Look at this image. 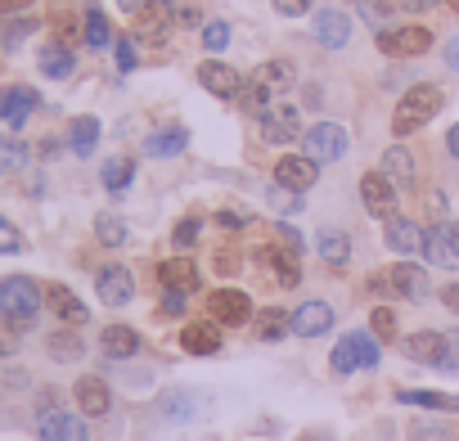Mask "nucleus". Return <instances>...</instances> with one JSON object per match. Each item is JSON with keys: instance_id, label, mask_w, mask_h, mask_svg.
Masks as SVG:
<instances>
[{"instance_id": "f257e3e1", "label": "nucleus", "mask_w": 459, "mask_h": 441, "mask_svg": "<svg viewBox=\"0 0 459 441\" xmlns=\"http://www.w3.org/2000/svg\"><path fill=\"white\" fill-rule=\"evenodd\" d=\"M441 108H446V91H441V86H432V82L410 86V91L396 99V108H392V135H414V131L428 126Z\"/></svg>"}, {"instance_id": "f03ea898", "label": "nucleus", "mask_w": 459, "mask_h": 441, "mask_svg": "<svg viewBox=\"0 0 459 441\" xmlns=\"http://www.w3.org/2000/svg\"><path fill=\"white\" fill-rule=\"evenodd\" d=\"M46 307V289L28 275H10L0 280V320H5L10 329H28Z\"/></svg>"}, {"instance_id": "7ed1b4c3", "label": "nucleus", "mask_w": 459, "mask_h": 441, "mask_svg": "<svg viewBox=\"0 0 459 441\" xmlns=\"http://www.w3.org/2000/svg\"><path fill=\"white\" fill-rule=\"evenodd\" d=\"M333 374H356V369H374L378 365V338L365 333V329H351L338 338L333 356H329Z\"/></svg>"}, {"instance_id": "20e7f679", "label": "nucleus", "mask_w": 459, "mask_h": 441, "mask_svg": "<svg viewBox=\"0 0 459 441\" xmlns=\"http://www.w3.org/2000/svg\"><path fill=\"white\" fill-rule=\"evenodd\" d=\"M347 144H351V140H347V126H338V122H316V126L302 131V153H307L311 162H320V167L347 158Z\"/></svg>"}, {"instance_id": "39448f33", "label": "nucleus", "mask_w": 459, "mask_h": 441, "mask_svg": "<svg viewBox=\"0 0 459 441\" xmlns=\"http://www.w3.org/2000/svg\"><path fill=\"white\" fill-rule=\"evenodd\" d=\"M401 351L414 360V365H441V369H459V356L450 351V338L437 333V329H419L410 338H401Z\"/></svg>"}, {"instance_id": "423d86ee", "label": "nucleus", "mask_w": 459, "mask_h": 441, "mask_svg": "<svg viewBox=\"0 0 459 441\" xmlns=\"http://www.w3.org/2000/svg\"><path fill=\"white\" fill-rule=\"evenodd\" d=\"M378 50L392 55V59H419V55L432 50V28H423V23H405V28L378 32Z\"/></svg>"}, {"instance_id": "0eeeda50", "label": "nucleus", "mask_w": 459, "mask_h": 441, "mask_svg": "<svg viewBox=\"0 0 459 441\" xmlns=\"http://www.w3.org/2000/svg\"><path fill=\"white\" fill-rule=\"evenodd\" d=\"M360 203H365L369 216L392 220V216H396V203H401V189H396L383 171H365V176H360Z\"/></svg>"}, {"instance_id": "6e6552de", "label": "nucleus", "mask_w": 459, "mask_h": 441, "mask_svg": "<svg viewBox=\"0 0 459 441\" xmlns=\"http://www.w3.org/2000/svg\"><path fill=\"white\" fill-rule=\"evenodd\" d=\"M37 437H41V441H91L86 414H73V410H37Z\"/></svg>"}, {"instance_id": "1a4fd4ad", "label": "nucleus", "mask_w": 459, "mask_h": 441, "mask_svg": "<svg viewBox=\"0 0 459 441\" xmlns=\"http://www.w3.org/2000/svg\"><path fill=\"white\" fill-rule=\"evenodd\" d=\"M207 311L216 324H248L257 311H253V298L244 289H212L207 298Z\"/></svg>"}, {"instance_id": "9d476101", "label": "nucleus", "mask_w": 459, "mask_h": 441, "mask_svg": "<svg viewBox=\"0 0 459 441\" xmlns=\"http://www.w3.org/2000/svg\"><path fill=\"white\" fill-rule=\"evenodd\" d=\"M198 86L212 91L216 99H239V95H244L239 68H230V64H221V59H212V55H207V64H198Z\"/></svg>"}, {"instance_id": "9b49d317", "label": "nucleus", "mask_w": 459, "mask_h": 441, "mask_svg": "<svg viewBox=\"0 0 459 441\" xmlns=\"http://www.w3.org/2000/svg\"><path fill=\"white\" fill-rule=\"evenodd\" d=\"M316 180H320V162H311L307 153H284L275 162V185H284L293 194H307Z\"/></svg>"}, {"instance_id": "f8f14e48", "label": "nucleus", "mask_w": 459, "mask_h": 441, "mask_svg": "<svg viewBox=\"0 0 459 441\" xmlns=\"http://www.w3.org/2000/svg\"><path fill=\"white\" fill-rule=\"evenodd\" d=\"M73 401H77V410H82L86 419H104V414L113 410V392H108V383H104L100 374H82V378L73 383Z\"/></svg>"}, {"instance_id": "ddd939ff", "label": "nucleus", "mask_w": 459, "mask_h": 441, "mask_svg": "<svg viewBox=\"0 0 459 441\" xmlns=\"http://www.w3.org/2000/svg\"><path fill=\"white\" fill-rule=\"evenodd\" d=\"M311 37L325 46V50H342L351 41V19L342 10H316L311 14Z\"/></svg>"}, {"instance_id": "4468645a", "label": "nucleus", "mask_w": 459, "mask_h": 441, "mask_svg": "<svg viewBox=\"0 0 459 441\" xmlns=\"http://www.w3.org/2000/svg\"><path fill=\"white\" fill-rule=\"evenodd\" d=\"M262 140H266V144H293V140H302V117H298V108H293V104H275V108L262 117Z\"/></svg>"}, {"instance_id": "2eb2a0df", "label": "nucleus", "mask_w": 459, "mask_h": 441, "mask_svg": "<svg viewBox=\"0 0 459 441\" xmlns=\"http://www.w3.org/2000/svg\"><path fill=\"white\" fill-rule=\"evenodd\" d=\"M95 293H100L104 307H126V302L135 298V275H131L126 266H104V271L95 275Z\"/></svg>"}, {"instance_id": "dca6fc26", "label": "nucleus", "mask_w": 459, "mask_h": 441, "mask_svg": "<svg viewBox=\"0 0 459 441\" xmlns=\"http://www.w3.org/2000/svg\"><path fill=\"white\" fill-rule=\"evenodd\" d=\"M37 91L32 86H5L0 91V122H5L10 131H23L28 126V113L37 108Z\"/></svg>"}, {"instance_id": "f3484780", "label": "nucleus", "mask_w": 459, "mask_h": 441, "mask_svg": "<svg viewBox=\"0 0 459 441\" xmlns=\"http://www.w3.org/2000/svg\"><path fill=\"white\" fill-rule=\"evenodd\" d=\"M46 307H50V311L64 320V324H73V329H82V324L91 320L86 302H82V298H77L68 284H50V289H46Z\"/></svg>"}, {"instance_id": "a211bd4d", "label": "nucleus", "mask_w": 459, "mask_h": 441, "mask_svg": "<svg viewBox=\"0 0 459 441\" xmlns=\"http://www.w3.org/2000/svg\"><path fill=\"white\" fill-rule=\"evenodd\" d=\"M333 329V307L329 302H302L298 311H293V333L298 338H320V333H329Z\"/></svg>"}, {"instance_id": "6ab92c4d", "label": "nucleus", "mask_w": 459, "mask_h": 441, "mask_svg": "<svg viewBox=\"0 0 459 441\" xmlns=\"http://www.w3.org/2000/svg\"><path fill=\"white\" fill-rule=\"evenodd\" d=\"M423 257H428V266H441V271H455L459 266V244L450 239V226H428Z\"/></svg>"}, {"instance_id": "aec40b11", "label": "nucleus", "mask_w": 459, "mask_h": 441, "mask_svg": "<svg viewBox=\"0 0 459 441\" xmlns=\"http://www.w3.org/2000/svg\"><path fill=\"white\" fill-rule=\"evenodd\" d=\"M383 244L396 257H410V253H423V230L414 226V220H405V216H392L383 226Z\"/></svg>"}, {"instance_id": "412c9836", "label": "nucleus", "mask_w": 459, "mask_h": 441, "mask_svg": "<svg viewBox=\"0 0 459 441\" xmlns=\"http://www.w3.org/2000/svg\"><path fill=\"white\" fill-rule=\"evenodd\" d=\"M392 293L396 298H405V302H428V271L423 266H414V262H401V266H392Z\"/></svg>"}, {"instance_id": "4be33fe9", "label": "nucleus", "mask_w": 459, "mask_h": 441, "mask_svg": "<svg viewBox=\"0 0 459 441\" xmlns=\"http://www.w3.org/2000/svg\"><path fill=\"white\" fill-rule=\"evenodd\" d=\"M180 347H185L189 356H216V351H221V324H216V320L185 324V329H180Z\"/></svg>"}, {"instance_id": "5701e85b", "label": "nucleus", "mask_w": 459, "mask_h": 441, "mask_svg": "<svg viewBox=\"0 0 459 441\" xmlns=\"http://www.w3.org/2000/svg\"><path fill=\"white\" fill-rule=\"evenodd\" d=\"M100 347H104L108 360H131V356H140V333L131 324H108L100 333Z\"/></svg>"}, {"instance_id": "b1692460", "label": "nucleus", "mask_w": 459, "mask_h": 441, "mask_svg": "<svg viewBox=\"0 0 459 441\" xmlns=\"http://www.w3.org/2000/svg\"><path fill=\"white\" fill-rule=\"evenodd\" d=\"M396 189H414V153L405 149V144H392L387 153H383V167H378Z\"/></svg>"}, {"instance_id": "393cba45", "label": "nucleus", "mask_w": 459, "mask_h": 441, "mask_svg": "<svg viewBox=\"0 0 459 441\" xmlns=\"http://www.w3.org/2000/svg\"><path fill=\"white\" fill-rule=\"evenodd\" d=\"M316 253H320L325 266H347V262H351V239H347V230L325 226V230L316 235Z\"/></svg>"}, {"instance_id": "a878e982", "label": "nucleus", "mask_w": 459, "mask_h": 441, "mask_svg": "<svg viewBox=\"0 0 459 441\" xmlns=\"http://www.w3.org/2000/svg\"><path fill=\"white\" fill-rule=\"evenodd\" d=\"M253 82H257V86H266V91H271V95L280 99L284 91H293L298 73H293V64H289V59H266V64H262V68L253 73Z\"/></svg>"}, {"instance_id": "bb28decb", "label": "nucleus", "mask_w": 459, "mask_h": 441, "mask_svg": "<svg viewBox=\"0 0 459 441\" xmlns=\"http://www.w3.org/2000/svg\"><path fill=\"white\" fill-rule=\"evenodd\" d=\"M158 280H162V289L194 293V289H198V266H194L189 257H171V262H162V266H158Z\"/></svg>"}, {"instance_id": "cd10ccee", "label": "nucleus", "mask_w": 459, "mask_h": 441, "mask_svg": "<svg viewBox=\"0 0 459 441\" xmlns=\"http://www.w3.org/2000/svg\"><path fill=\"white\" fill-rule=\"evenodd\" d=\"M185 144H189L185 126H162L144 140V158H176V153H185Z\"/></svg>"}, {"instance_id": "c85d7f7f", "label": "nucleus", "mask_w": 459, "mask_h": 441, "mask_svg": "<svg viewBox=\"0 0 459 441\" xmlns=\"http://www.w3.org/2000/svg\"><path fill=\"white\" fill-rule=\"evenodd\" d=\"M257 257H262V262H271V271H275V284H284V289H298V284H302L298 253H289V248H262Z\"/></svg>"}, {"instance_id": "c756f323", "label": "nucleus", "mask_w": 459, "mask_h": 441, "mask_svg": "<svg viewBox=\"0 0 459 441\" xmlns=\"http://www.w3.org/2000/svg\"><path fill=\"white\" fill-rule=\"evenodd\" d=\"M73 68H77V55H73L64 41H50V46L41 50V73H46L50 82H68Z\"/></svg>"}, {"instance_id": "7c9ffc66", "label": "nucleus", "mask_w": 459, "mask_h": 441, "mask_svg": "<svg viewBox=\"0 0 459 441\" xmlns=\"http://www.w3.org/2000/svg\"><path fill=\"white\" fill-rule=\"evenodd\" d=\"M95 144H100V117H73L68 122V149L77 153V158H91L95 153Z\"/></svg>"}, {"instance_id": "2f4dec72", "label": "nucleus", "mask_w": 459, "mask_h": 441, "mask_svg": "<svg viewBox=\"0 0 459 441\" xmlns=\"http://www.w3.org/2000/svg\"><path fill=\"white\" fill-rule=\"evenodd\" d=\"M253 329L262 342H284V333H293V316H284L280 307H266L253 316Z\"/></svg>"}, {"instance_id": "473e14b6", "label": "nucleus", "mask_w": 459, "mask_h": 441, "mask_svg": "<svg viewBox=\"0 0 459 441\" xmlns=\"http://www.w3.org/2000/svg\"><path fill=\"white\" fill-rule=\"evenodd\" d=\"M198 405H207L198 392H167V396L158 401L162 419H171V423H189V419L198 414Z\"/></svg>"}, {"instance_id": "72a5a7b5", "label": "nucleus", "mask_w": 459, "mask_h": 441, "mask_svg": "<svg viewBox=\"0 0 459 441\" xmlns=\"http://www.w3.org/2000/svg\"><path fill=\"white\" fill-rule=\"evenodd\" d=\"M171 28V10L167 5H153L144 14H135V41H162Z\"/></svg>"}, {"instance_id": "f704fd0d", "label": "nucleus", "mask_w": 459, "mask_h": 441, "mask_svg": "<svg viewBox=\"0 0 459 441\" xmlns=\"http://www.w3.org/2000/svg\"><path fill=\"white\" fill-rule=\"evenodd\" d=\"M396 401H401V405H423V410L459 414V396H450V392H414V387H405V392H396Z\"/></svg>"}, {"instance_id": "c9c22d12", "label": "nucleus", "mask_w": 459, "mask_h": 441, "mask_svg": "<svg viewBox=\"0 0 459 441\" xmlns=\"http://www.w3.org/2000/svg\"><path fill=\"white\" fill-rule=\"evenodd\" d=\"M82 37H86V46H91V50L113 46V23H108V14L91 5V10H86V23H82Z\"/></svg>"}, {"instance_id": "e433bc0d", "label": "nucleus", "mask_w": 459, "mask_h": 441, "mask_svg": "<svg viewBox=\"0 0 459 441\" xmlns=\"http://www.w3.org/2000/svg\"><path fill=\"white\" fill-rule=\"evenodd\" d=\"M46 351H50L55 360H82V356H86V342L77 338V329H55V333L46 338Z\"/></svg>"}, {"instance_id": "4c0bfd02", "label": "nucleus", "mask_w": 459, "mask_h": 441, "mask_svg": "<svg viewBox=\"0 0 459 441\" xmlns=\"http://www.w3.org/2000/svg\"><path fill=\"white\" fill-rule=\"evenodd\" d=\"M95 239H100L104 248H122V244L131 239V230H126V220H122V216L100 212V216H95Z\"/></svg>"}, {"instance_id": "58836bf2", "label": "nucleus", "mask_w": 459, "mask_h": 441, "mask_svg": "<svg viewBox=\"0 0 459 441\" xmlns=\"http://www.w3.org/2000/svg\"><path fill=\"white\" fill-rule=\"evenodd\" d=\"M131 180H135V158H122V153H117V158L104 162V189H108V194H122Z\"/></svg>"}, {"instance_id": "ea45409f", "label": "nucleus", "mask_w": 459, "mask_h": 441, "mask_svg": "<svg viewBox=\"0 0 459 441\" xmlns=\"http://www.w3.org/2000/svg\"><path fill=\"white\" fill-rule=\"evenodd\" d=\"M28 158H32V149H28L19 135H5V140H0V176L23 171V167H28Z\"/></svg>"}, {"instance_id": "a19ab883", "label": "nucleus", "mask_w": 459, "mask_h": 441, "mask_svg": "<svg viewBox=\"0 0 459 441\" xmlns=\"http://www.w3.org/2000/svg\"><path fill=\"white\" fill-rule=\"evenodd\" d=\"M32 32H37V23H32V19H23V14H14V19L0 23V46H5V50H19Z\"/></svg>"}, {"instance_id": "79ce46f5", "label": "nucleus", "mask_w": 459, "mask_h": 441, "mask_svg": "<svg viewBox=\"0 0 459 441\" xmlns=\"http://www.w3.org/2000/svg\"><path fill=\"white\" fill-rule=\"evenodd\" d=\"M266 203H271L275 212H284V216H298V212H302V194H293V189H284V185H271V189H266Z\"/></svg>"}, {"instance_id": "37998d69", "label": "nucleus", "mask_w": 459, "mask_h": 441, "mask_svg": "<svg viewBox=\"0 0 459 441\" xmlns=\"http://www.w3.org/2000/svg\"><path fill=\"white\" fill-rule=\"evenodd\" d=\"M369 333H374L378 342H392V338H396V311H392V307H374V316H369Z\"/></svg>"}, {"instance_id": "c03bdc74", "label": "nucleus", "mask_w": 459, "mask_h": 441, "mask_svg": "<svg viewBox=\"0 0 459 441\" xmlns=\"http://www.w3.org/2000/svg\"><path fill=\"white\" fill-rule=\"evenodd\" d=\"M198 235H203V220L198 216H185V220H176V230H171V244L185 253V248H194L198 244Z\"/></svg>"}, {"instance_id": "a18cd8bd", "label": "nucleus", "mask_w": 459, "mask_h": 441, "mask_svg": "<svg viewBox=\"0 0 459 441\" xmlns=\"http://www.w3.org/2000/svg\"><path fill=\"white\" fill-rule=\"evenodd\" d=\"M225 46H230V23H221V19L203 23V50L207 55H221Z\"/></svg>"}, {"instance_id": "49530a36", "label": "nucleus", "mask_w": 459, "mask_h": 441, "mask_svg": "<svg viewBox=\"0 0 459 441\" xmlns=\"http://www.w3.org/2000/svg\"><path fill=\"white\" fill-rule=\"evenodd\" d=\"M171 23H176V28H198V32H203V10L194 5V0H180V5H171Z\"/></svg>"}, {"instance_id": "de8ad7c7", "label": "nucleus", "mask_w": 459, "mask_h": 441, "mask_svg": "<svg viewBox=\"0 0 459 441\" xmlns=\"http://www.w3.org/2000/svg\"><path fill=\"white\" fill-rule=\"evenodd\" d=\"M356 10H360V14H365V19L378 28V32H383V23L392 19V0H356Z\"/></svg>"}, {"instance_id": "09e8293b", "label": "nucleus", "mask_w": 459, "mask_h": 441, "mask_svg": "<svg viewBox=\"0 0 459 441\" xmlns=\"http://www.w3.org/2000/svg\"><path fill=\"white\" fill-rule=\"evenodd\" d=\"M113 55H117V68H122V73H135L140 59H135V41H131V37H117V41H113Z\"/></svg>"}, {"instance_id": "8fccbe9b", "label": "nucleus", "mask_w": 459, "mask_h": 441, "mask_svg": "<svg viewBox=\"0 0 459 441\" xmlns=\"http://www.w3.org/2000/svg\"><path fill=\"white\" fill-rule=\"evenodd\" d=\"M311 5H316V0H275V14H284V19H302V14H311Z\"/></svg>"}, {"instance_id": "3c124183", "label": "nucleus", "mask_w": 459, "mask_h": 441, "mask_svg": "<svg viewBox=\"0 0 459 441\" xmlns=\"http://www.w3.org/2000/svg\"><path fill=\"white\" fill-rule=\"evenodd\" d=\"M423 207H428V216H432V226H441V220H446V194H441V189H432V194L423 198Z\"/></svg>"}, {"instance_id": "603ef678", "label": "nucleus", "mask_w": 459, "mask_h": 441, "mask_svg": "<svg viewBox=\"0 0 459 441\" xmlns=\"http://www.w3.org/2000/svg\"><path fill=\"white\" fill-rule=\"evenodd\" d=\"M162 316H185V293H176V289H167L162 293V307H158Z\"/></svg>"}, {"instance_id": "864d4df0", "label": "nucleus", "mask_w": 459, "mask_h": 441, "mask_svg": "<svg viewBox=\"0 0 459 441\" xmlns=\"http://www.w3.org/2000/svg\"><path fill=\"white\" fill-rule=\"evenodd\" d=\"M410 441H450L441 428H428V423H414L410 428Z\"/></svg>"}, {"instance_id": "5fc2aeb1", "label": "nucleus", "mask_w": 459, "mask_h": 441, "mask_svg": "<svg viewBox=\"0 0 459 441\" xmlns=\"http://www.w3.org/2000/svg\"><path fill=\"white\" fill-rule=\"evenodd\" d=\"M280 248H289V253H302V235H298L293 226H280Z\"/></svg>"}, {"instance_id": "6e6d98bb", "label": "nucleus", "mask_w": 459, "mask_h": 441, "mask_svg": "<svg viewBox=\"0 0 459 441\" xmlns=\"http://www.w3.org/2000/svg\"><path fill=\"white\" fill-rule=\"evenodd\" d=\"M32 5V0H0V19H14V14H23Z\"/></svg>"}, {"instance_id": "4d7b16f0", "label": "nucleus", "mask_w": 459, "mask_h": 441, "mask_svg": "<svg viewBox=\"0 0 459 441\" xmlns=\"http://www.w3.org/2000/svg\"><path fill=\"white\" fill-rule=\"evenodd\" d=\"M117 5H122V10H126V14L135 19V14H144V10H153V5H158V0H117Z\"/></svg>"}, {"instance_id": "13d9d810", "label": "nucleus", "mask_w": 459, "mask_h": 441, "mask_svg": "<svg viewBox=\"0 0 459 441\" xmlns=\"http://www.w3.org/2000/svg\"><path fill=\"white\" fill-rule=\"evenodd\" d=\"M441 302H446V311L459 316V284H446V289H441Z\"/></svg>"}, {"instance_id": "bf43d9fd", "label": "nucleus", "mask_w": 459, "mask_h": 441, "mask_svg": "<svg viewBox=\"0 0 459 441\" xmlns=\"http://www.w3.org/2000/svg\"><path fill=\"white\" fill-rule=\"evenodd\" d=\"M14 351H19V338L10 329H0V356H14Z\"/></svg>"}, {"instance_id": "052dcab7", "label": "nucleus", "mask_w": 459, "mask_h": 441, "mask_svg": "<svg viewBox=\"0 0 459 441\" xmlns=\"http://www.w3.org/2000/svg\"><path fill=\"white\" fill-rule=\"evenodd\" d=\"M216 220H221L225 230H244V216H239V212H221Z\"/></svg>"}, {"instance_id": "680f3d73", "label": "nucleus", "mask_w": 459, "mask_h": 441, "mask_svg": "<svg viewBox=\"0 0 459 441\" xmlns=\"http://www.w3.org/2000/svg\"><path fill=\"white\" fill-rule=\"evenodd\" d=\"M396 5H401V10H410V14H423L428 5H437V0H396Z\"/></svg>"}, {"instance_id": "e2e57ef3", "label": "nucleus", "mask_w": 459, "mask_h": 441, "mask_svg": "<svg viewBox=\"0 0 459 441\" xmlns=\"http://www.w3.org/2000/svg\"><path fill=\"white\" fill-rule=\"evenodd\" d=\"M446 149H450V158H459V122L446 131Z\"/></svg>"}, {"instance_id": "0e129e2a", "label": "nucleus", "mask_w": 459, "mask_h": 441, "mask_svg": "<svg viewBox=\"0 0 459 441\" xmlns=\"http://www.w3.org/2000/svg\"><path fill=\"white\" fill-rule=\"evenodd\" d=\"M446 64H450V68H455V73H459V37H455V41H450V46H446Z\"/></svg>"}, {"instance_id": "69168bd1", "label": "nucleus", "mask_w": 459, "mask_h": 441, "mask_svg": "<svg viewBox=\"0 0 459 441\" xmlns=\"http://www.w3.org/2000/svg\"><path fill=\"white\" fill-rule=\"evenodd\" d=\"M450 239H455V244H459V220H455V226H450Z\"/></svg>"}, {"instance_id": "338daca9", "label": "nucleus", "mask_w": 459, "mask_h": 441, "mask_svg": "<svg viewBox=\"0 0 459 441\" xmlns=\"http://www.w3.org/2000/svg\"><path fill=\"white\" fill-rule=\"evenodd\" d=\"M446 5H450V10H455V14H459V0H446Z\"/></svg>"}]
</instances>
